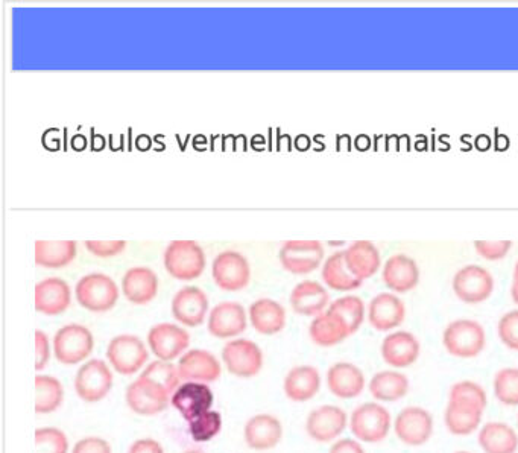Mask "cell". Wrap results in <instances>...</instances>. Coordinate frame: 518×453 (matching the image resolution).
Here are the masks:
<instances>
[{
	"mask_svg": "<svg viewBox=\"0 0 518 453\" xmlns=\"http://www.w3.org/2000/svg\"><path fill=\"white\" fill-rule=\"evenodd\" d=\"M121 289L110 276L90 273L81 277L75 286V298L81 308L95 314H104L116 306Z\"/></svg>",
	"mask_w": 518,
	"mask_h": 453,
	"instance_id": "obj_1",
	"label": "cell"
},
{
	"mask_svg": "<svg viewBox=\"0 0 518 453\" xmlns=\"http://www.w3.org/2000/svg\"><path fill=\"white\" fill-rule=\"evenodd\" d=\"M392 426L394 422H392L391 412L377 402H367L357 406L351 412L350 423H348L354 438L367 444H377L385 440Z\"/></svg>",
	"mask_w": 518,
	"mask_h": 453,
	"instance_id": "obj_2",
	"label": "cell"
},
{
	"mask_svg": "<svg viewBox=\"0 0 518 453\" xmlns=\"http://www.w3.org/2000/svg\"><path fill=\"white\" fill-rule=\"evenodd\" d=\"M163 260L169 276L180 282H192L206 271V253L195 241H172Z\"/></svg>",
	"mask_w": 518,
	"mask_h": 453,
	"instance_id": "obj_3",
	"label": "cell"
},
{
	"mask_svg": "<svg viewBox=\"0 0 518 453\" xmlns=\"http://www.w3.org/2000/svg\"><path fill=\"white\" fill-rule=\"evenodd\" d=\"M54 356L60 364L78 365L89 361L95 349V336L83 324H66L52 339Z\"/></svg>",
	"mask_w": 518,
	"mask_h": 453,
	"instance_id": "obj_4",
	"label": "cell"
},
{
	"mask_svg": "<svg viewBox=\"0 0 518 453\" xmlns=\"http://www.w3.org/2000/svg\"><path fill=\"white\" fill-rule=\"evenodd\" d=\"M105 356L114 373L133 376L148 365L149 349L139 336L122 333L111 339Z\"/></svg>",
	"mask_w": 518,
	"mask_h": 453,
	"instance_id": "obj_5",
	"label": "cell"
},
{
	"mask_svg": "<svg viewBox=\"0 0 518 453\" xmlns=\"http://www.w3.org/2000/svg\"><path fill=\"white\" fill-rule=\"evenodd\" d=\"M73 385L76 396L83 402H102L113 390V368L104 359H89L76 371Z\"/></svg>",
	"mask_w": 518,
	"mask_h": 453,
	"instance_id": "obj_6",
	"label": "cell"
},
{
	"mask_svg": "<svg viewBox=\"0 0 518 453\" xmlns=\"http://www.w3.org/2000/svg\"><path fill=\"white\" fill-rule=\"evenodd\" d=\"M443 344L450 355L458 359H473L484 352L487 335L481 324L474 320L452 321L443 333Z\"/></svg>",
	"mask_w": 518,
	"mask_h": 453,
	"instance_id": "obj_7",
	"label": "cell"
},
{
	"mask_svg": "<svg viewBox=\"0 0 518 453\" xmlns=\"http://www.w3.org/2000/svg\"><path fill=\"white\" fill-rule=\"evenodd\" d=\"M221 358L228 373L239 379L256 377L265 364L262 349L251 339L245 338L228 341L222 349Z\"/></svg>",
	"mask_w": 518,
	"mask_h": 453,
	"instance_id": "obj_8",
	"label": "cell"
},
{
	"mask_svg": "<svg viewBox=\"0 0 518 453\" xmlns=\"http://www.w3.org/2000/svg\"><path fill=\"white\" fill-rule=\"evenodd\" d=\"M189 346V332L180 324L158 323L149 329V352L160 361H178L189 350Z\"/></svg>",
	"mask_w": 518,
	"mask_h": 453,
	"instance_id": "obj_9",
	"label": "cell"
},
{
	"mask_svg": "<svg viewBox=\"0 0 518 453\" xmlns=\"http://www.w3.org/2000/svg\"><path fill=\"white\" fill-rule=\"evenodd\" d=\"M125 402L134 414L152 417L168 409L171 405V394L155 382L139 376L128 385Z\"/></svg>",
	"mask_w": 518,
	"mask_h": 453,
	"instance_id": "obj_10",
	"label": "cell"
},
{
	"mask_svg": "<svg viewBox=\"0 0 518 453\" xmlns=\"http://www.w3.org/2000/svg\"><path fill=\"white\" fill-rule=\"evenodd\" d=\"M212 276L216 286L222 291H242L250 285V262L239 251H222L213 260Z\"/></svg>",
	"mask_w": 518,
	"mask_h": 453,
	"instance_id": "obj_11",
	"label": "cell"
},
{
	"mask_svg": "<svg viewBox=\"0 0 518 453\" xmlns=\"http://www.w3.org/2000/svg\"><path fill=\"white\" fill-rule=\"evenodd\" d=\"M350 423V415L335 405H323L309 412L306 432L316 443H335Z\"/></svg>",
	"mask_w": 518,
	"mask_h": 453,
	"instance_id": "obj_12",
	"label": "cell"
},
{
	"mask_svg": "<svg viewBox=\"0 0 518 453\" xmlns=\"http://www.w3.org/2000/svg\"><path fill=\"white\" fill-rule=\"evenodd\" d=\"M395 435L406 446H424L432 438L435 422L432 414L420 406H406L394 420Z\"/></svg>",
	"mask_w": 518,
	"mask_h": 453,
	"instance_id": "obj_13",
	"label": "cell"
},
{
	"mask_svg": "<svg viewBox=\"0 0 518 453\" xmlns=\"http://www.w3.org/2000/svg\"><path fill=\"white\" fill-rule=\"evenodd\" d=\"M278 257L288 273L304 276L320 268L324 247L320 241H286Z\"/></svg>",
	"mask_w": 518,
	"mask_h": 453,
	"instance_id": "obj_14",
	"label": "cell"
},
{
	"mask_svg": "<svg viewBox=\"0 0 518 453\" xmlns=\"http://www.w3.org/2000/svg\"><path fill=\"white\" fill-rule=\"evenodd\" d=\"M215 396L209 384L201 382H183L171 397L172 408L180 412L187 423L212 411Z\"/></svg>",
	"mask_w": 518,
	"mask_h": 453,
	"instance_id": "obj_15",
	"label": "cell"
},
{
	"mask_svg": "<svg viewBox=\"0 0 518 453\" xmlns=\"http://www.w3.org/2000/svg\"><path fill=\"white\" fill-rule=\"evenodd\" d=\"M453 291L464 303L477 305L493 295L494 279L485 268L468 265L461 268L453 277Z\"/></svg>",
	"mask_w": 518,
	"mask_h": 453,
	"instance_id": "obj_16",
	"label": "cell"
},
{
	"mask_svg": "<svg viewBox=\"0 0 518 453\" xmlns=\"http://www.w3.org/2000/svg\"><path fill=\"white\" fill-rule=\"evenodd\" d=\"M171 309L178 323L186 327H198L209 318V297L198 286H184L172 298Z\"/></svg>",
	"mask_w": 518,
	"mask_h": 453,
	"instance_id": "obj_17",
	"label": "cell"
},
{
	"mask_svg": "<svg viewBox=\"0 0 518 453\" xmlns=\"http://www.w3.org/2000/svg\"><path fill=\"white\" fill-rule=\"evenodd\" d=\"M248 314L237 301H222L210 311L207 329L215 338L233 339L247 330Z\"/></svg>",
	"mask_w": 518,
	"mask_h": 453,
	"instance_id": "obj_18",
	"label": "cell"
},
{
	"mask_svg": "<svg viewBox=\"0 0 518 453\" xmlns=\"http://www.w3.org/2000/svg\"><path fill=\"white\" fill-rule=\"evenodd\" d=\"M178 373L183 382H201L213 384L219 381L222 365L219 359L209 350H187L177 361Z\"/></svg>",
	"mask_w": 518,
	"mask_h": 453,
	"instance_id": "obj_19",
	"label": "cell"
},
{
	"mask_svg": "<svg viewBox=\"0 0 518 453\" xmlns=\"http://www.w3.org/2000/svg\"><path fill=\"white\" fill-rule=\"evenodd\" d=\"M380 353H382L383 361L389 367L394 368V370H403V368L411 367L418 361L421 344L414 333L398 330V332L389 333L383 339Z\"/></svg>",
	"mask_w": 518,
	"mask_h": 453,
	"instance_id": "obj_20",
	"label": "cell"
},
{
	"mask_svg": "<svg viewBox=\"0 0 518 453\" xmlns=\"http://www.w3.org/2000/svg\"><path fill=\"white\" fill-rule=\"evenodd\" d=\"M72 305V289L66 280L60 277L38 282L35 286V311L49 317L64 314Z\"/></svg>",
	"mask_w": 518,
	"mask_h": 453,
	"instance_id": "obj_21",
	"label": "cell"
},
{
	"mask_svg": "<svg viewBox=\"0 0 518 453\" xmlns=\"http://www.w3.org/2000/svg\"><path fill=\"white\" fill-rule=\"evenodd\" d=\"M327 388L338 399H356L367 387L364 371L351 362H336L327 370Z\"/></svg>",
	"mask_w": 518,
	"mask_h": 453,
	"instance_id": "obj_22",
	"label": "cell"
},
{
	"mask_svg": "<svg viewBox=\"0 0 518 453\" xmlns=\"http://www.w3.org/2000/svg\"><path fill=\"white\" fill-rule=\"evenodd\" d=\"M245 443L257 452L275 449L283 440V425L272 414H256L245 423Z\"/></svg>",
	"mask_w": 518,
	"mask_h": 453,
	"instance_id": "obj_23",
	"label": "cell"
},
{
	"mask_svg": "<svg viewBox=\"0 0 518 453\" xmlns=\"http://www.w3.org/2000/svg\"><path fill=\"white\" fill-rule=\"evenodd\" d=\"M405 318V303L389 292L376 295L368 306V321L379 332L397 329L402 326Z\"/></svg>",
	"mask_w": 518,
	"mask_h": 453,
	"instance_id": "obj_24",
	"label": "cell"
},
{
	"mask_svg": "<svg viewBox=\"0 0 518 453\" xmlns=\"http://www.w3.org/2000/svg\"><path fill=\"white\" fill-rule=\"evenodd\" d=\"M382 279L391 291L405 294L417 288L420 283V268L412 257L395 254L386 260Z\"/></svg>",
	"mask_w": 518,
	"mask_h": 453,
	"instance_id": "obj_25",
	"label": "cell"
},
{
	"mask_svg": "<svg viewBox=\"0 0 518 453\" xmlns=\"http://www.w3.org/2000/svg\"><path fill=\"white\" fill-rule=\"evenodd\" d=\"M321 374L313 365L291 368L283 381V391L291 402L304 403L316 397L321 390Z\"/></svg>",
	"mask_w": 518,
	"mask_h": 453,
	"instance_id": "obj_26",
	"label": "cell"
},
{
	"mask_svg": "<svg viewBox=\"0 0 518 453\" xmlns=\"http://www.w3.org/2000/svg\"><path fill=\"white\" fill-rule=\"evenodd\" d=\"M160 282L157 274L148 267L130 268L122 277V294L137 306L148 305L157 297Z\"/></svg>",
	"mask_w": 518,
	"mask_h": 453,
	"instance_id": "obj_27",
	"label": "cell"
},
{
	"mask_svg": "<svg viewBox=\"0 0 518 453\" xmlns=\"http://www.w3.org/2000/svg\"><path fill=\"white\" fill-rule=\"evenodd\" d=\"M292 309L303 317H318L329 309L330 295L321 283L304 280L291 292Z\"/></svg>",
	"mask_w": 518,
	"mask_h": 453,
	"instance_id": "obj_28",
	"label": "cell"
},
{
	"mask_svg": "<svg viewBox=\"0 0 518 453\" xmlns=\"http://www.w3.org/2000/svg\"><path fill=\"white\" fill-rule=\"evenodd\" d=\"M248 320L260 335H277L285 329L286 311L272 298H259L251 303L248 309Z\"/></svg>",
	"mask_w": 518,
	"mask_h": 453,
	"instance_id": "obj_29",
	"label": "cell"
},
{
	"mask_svg": "<svg viewBox=\"0 0 518 453\" xmlns=\"http://www.w3.org/2000/svg\"><path fill=\"white\" fill-rule=\"evenodd\" d=\"M409 379L406 374L398 370H383L371 377L368 390L371 396L382 403L398 402L408 396Z\"/></svg>",
	"mask_w": 518,
	"mask_h": 453,
	"instance_id": "obj_30",
	"label": "cell"
},
{
	"mask_svg": "<svg viewBox=\"0 0 518 453\" xmlns=\"http://www.w3.org/2000/svg\"><path fill=\"white\" fill-rule=\"evenodd\" d=\"M309 335L313 344L329 349L344 343L351 333L344 321L327 309L323 314L313 318L309 326Z\"/></svg>",
	"mask_w": 518,
	"mask_h": 453,
	"instance_id": "obj_31",
	"label": "cell"
},
{
	"mask_svg": "<svg viewBox=\"0 0 518 453\" xmlns=\"http://www.w3.org/2000/svg\"><path fill=\"white\" fill-rule=\"evenodd\" d=\"M345 262L351 273L364 282L379 271L382 259L373 242L356 241L345 250Z\"/></svg>",
	"mask_w": 518,
	"mask_h": 453,
	"instance_id": "obj_32",
	"label": "cell"
},
{
	"mask_svg": "<svg viewBox=\"0 0 518 453\" xmlns=\"http://www.w3.org/2000/svg\"><path fill=\"white\" fill-rule=\"evenodd\" d=\"M482 417L484 411L476 408V406L465 405V403L452 402L447 403L446 411H444V422L450 434L456 437H467L473 432L481 429Z\"/></svg>",
	"mask_w": 518,
	"mask_h": 453,
	"instance_id": "obj_33",
	"label": "cell"
},
{
	"mask_svg": "<svg viewBox=\"0 0 518 453\" xmlns=\"http://www.w3.org/2000/svg\"><path fill=\"white\" fill-rule=\"evenodd\" d=\"M479 446L485 453H517L518 434L512 426L490 422L479 429Z\"/></svg>",
	"mask_w": 518,
	"mask_h": 453,
	"instance_id": "obj_34",
	"label": "cell"
},
{
	"mask_svg": "<svg viewBox=\"0 0 518 453\" xmlns=\"http://www.w3.org/2000/svg\"><path fill=\"white\" fill-rule=\"evenodd\" d=\"M75 241H37L35 242V263L38 267L60 270L75 260Z\"/></svg>",
	"mask_w": 518,
	"mask_h": 453,
	"instance_id": "obj_35",
	"label": "cell"
},
{
	"mask_svg": "<svg viewBox=\"0 0 518 453\" xmlns=\"http://www.w3.org/2000/svg\"><path fill=\"white\" fill-rule=\"evenodd\" d=\"M321 276L330 289L341 292L354 291V289L361 288L364 283L357 279L348 268L347 262H345V251H338L326 259Z\"/></svg>",
	"mask_w": 518,
	"mask_h": 453,
	"instance_id": "obj_36",
	"label": "cell"
},
{
	"mask_svg": "<svg viewBox=\"0 0 518 453\" xmlns=\"http://www.w3.org/2000/svg\"><path fill=\"white\" fill-rule=\"evenodd\" d=\"M64 403V387L60 379L49 374H38L35 377V412L52 414Z\"/></svg>",
	"mask_w": 518,
	"mask_h": 453,
	"instance_id": "obj_37",
	"label": "cell"
},
{
	"mask_svg": "<svg viewBox=\"0 0 518 453\" xmlns=\"http://www.w3.org/2000/svg\"><path fill=\"white\" fill-rule=\"evenodd\" d=\"M329 311L344 321L351 335H354L364 324L365 303L356 295H345V297L338 298L329 306Z\"/></svg>",
	"mask_w": 518,
	"mask_h": 453,
	"instance_id": "obj_38",
	"label": "cell"
},
{
	"mask_svg": "<svg viewBox=\"0 0 518 453\" xmlns=\"http://www.w3.org/2000/svg\"><path fill=\"white\" fill-rule=\"evenodd\" d=\"M140 376L146 377L149 381L155 382V384L165 388V390L171 394V397L172 394L177 391V388L183 384L180 373H178L177 364H174V362L160 361V359L149 362V364L140 371Z\"/></svg>",
	"mask_w": 518,
	"mask_h": 453,
	"instance_id": "obj_39",
	"label": "cell"
},
{
	"mask_svg": "<svg viewBox=\"0 0 518 453\" xmlns=\"http://www.w3.org/2000/svg\"><path fill=\"white\" fill-rule=\"evenodd\" d=\"M494 396L505 406H518V368H502L493 381Z\"/></svg>",
	"mask_w": 518,
	"mask_h": 453,
	"instance_id": "obj_40",
	"label": "cell"
},
{
	"mask_svg": "<svg viewBox=\"0 0 518 453\" xmlns=\"http://www.w3.org/2000/svg\"><path fill=\"white\" fill-rule=\"evenodd\" d=\"M189 425V435L196 443H207L213 438L221 434L222 429V415L218 411H209L207 414L201 415L193 422L187 423Z\"/></svg>",
	"mask_w": 518,
	"mask_h": 453,
	"instance_id": "obj_41",
	"label": "cell"
},
{
	"mask_svg": "<svg viewBox=\"0 0 518 453\" xmlns=\"http://www.w3.org/2000/svg\"><path fill=\"white\" fill-rule=\"evenodd\" d=\"M449 400L452 402L465 403V405L476 406L485 411L488 405V394L484 387L473 381L456 382L450 388Z\"/></svg>",
	"mask_w": 518,
	"mask_h": 453,
	"instance_id": "obj_42",
	"label": "cell"
},
{
	"mask_svg": "<svg viewBox=\"0 0 518 453\" xmlns=\"http://www.w3.org/2000/svg\"><path fill=\"white\" fill-rule=\"evenodd\" d=\"M69 438L58 428L35 431V453H69Z\"/></svg>",
	"mask_w": 518,
	"mask_h": 453,
	"instance_id": "obj_43",
	"label": "cell"
},
{
	"mask_svg": "<svg viewBox=\"0 0 518 453\" xmlns=\"http://www.w3.org/2000/svg\"><path fill=\"white\" fill-rule=\"evenodd\" d=\"M500 341L509 350L518 352V311H511L500 318L497 326Z\"/></svg>",
	"mask_w": 518,
	"mask_h": 453,
	"instance_id": "obj_44",
	"label": "cell"
},
{
	"mask_svg": "<svg viewBox=\"0 0 518 453\" xmlns=\"http://www.w3.org/2000/svg\"><path fill=\"white\" fill-rule=\"evenodd\" d=\"M54 347H52L49 336L43 330L35 332V370L43 371L51 361Z\"/></svg>",
	"mask_w": 518,
	"mask_h": 453,
	"instance_id": "obj_45",
	"label": "cell"
},
{
	"mask_svg": "<svg viewBox=\"0 0 518 453\" xmlns=\"http://www.w3.org/2000/svg\"><path fill=\"white\" fill-rule=\"evenodd\" d=\"M511 241H476L474 248L487 260H500L511 250Z\"/></svg>",
	"mask_w": 518,
	"mask_h": 453,
	"instance_id": "obj_46",
	"label": "cell"
},
{
	"mask_svg": "<svg viewBox=\"0 0 518 453\" xmlns=\"http://www.w3.org/2000/svg\"><path fill=\"white\" fill-rule=\"evenodd\" d=\"M87 250L95 256L102 257V259H108V257L117 256L125 251L127 248V242L125 241H87Z\"/></svg>",
	"mask_w": 518,
	"mask_h": 453,
	"instance_id": "obj_47",
	"label": "cell"
},
{
	"mask_svg": "<svg viewBox=\"0 0 518 453\" xmlns=\"http://www.w3.org/2000/svg\"><path fill=\"white\" fill-rule=\"evenodd\" d=\"M70 453H113V447L101 437H86L76 441Z\"/></svg>",
	"mask_w": 518,
	"mask_h": 453,
	"instance_id": "obj_48",
	"label": "cell"
},
{
	"mask_svg": "<svg viewBox=\"0 0 518 453\" xmlns=\"http://www.w3.org/2000/svg\"><path fill=\"white\" fill-rule=\"evenodd\" d=\"M127 453H165V449L154 438H139L131 444Z\"/></svg>",
	"mask_w": 518,
	"mask_h": 453,
	"instance_id": "obj_49",
	"label": "cell"
},
{
	"mask_svg": "<svg viewBox=\"0 0 518 453\" xmlns=\"http://www.w3.org/2000/svg\"><path fill=\"white\" fill-rule=\"evenodd\" d=\"M329 453H365V449L356 438H339L332 444Z\"/></svg>",
	"mask_w": 518,
	"mask_h": 453,
	"instance_id": "obj_50",
	"label": "cell"
},
{
	"mask_svg": "<svg viewBox=\"0 0 518 453\" xmlns=\"http://www.w3.org/2000/svg\"><path fill=\"white\" fill-rule=\"evenodd\" d=\"M511 297L515 305H518V262L514 268V276H512Z\"/></svg>",
	"mask_w": 518,
	"mask_h": 453,
	"instance_id": "obj_51",
	"label": "cell"
},
{
	"mask_svg": "<svg viewBox=\"0 0 518 453\" xmlns=\"http://www.w3.org/2000/svg\"><path fill=\"white\" fill-rule=\"evenodd\" d=\"M183 453H204L203 450H199V449H189V450H186V452H183Z\"/></svg>",
	"mask_w": 518,
	"mask_h": 453,
	"instance_id": "obj_52",
	"label": "cell"
},
{
	"mask_svg": "<svg viewBox=\"0 0 518 453\" xmlns=\"http://www.w3.org/2000/svg\"><path fill=\"white\" fill-rule=\"evenodd\" d=\"M455 453H471V452H467V450H459V452H455Z\"/></svg>",
	"mask_w": 518,
	"mask_h": 453,
	"instance_id": "obj_53",
	"label": "cell"
}]
</instances>
